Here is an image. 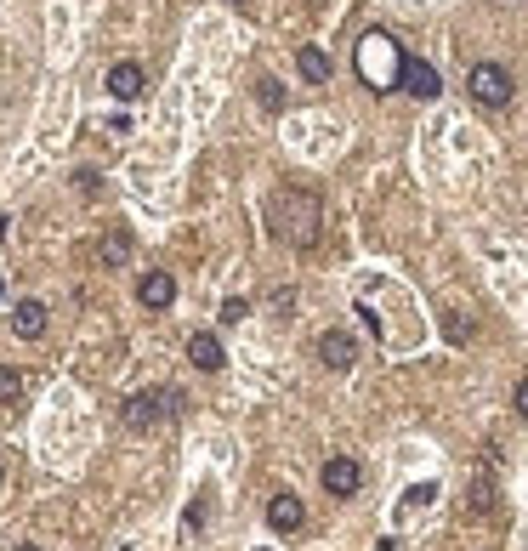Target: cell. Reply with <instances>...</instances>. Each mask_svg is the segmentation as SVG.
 Wrapping results in <instances>:
<instances>
[{"label": "cell", "instance_id": "obj_1", "mask_svg": "<svg viewBox=\"0 0 528 551\" xmlns=\"http://www.w3.org/2000/svg\"><path fill=\"white\" fill-rule=\"evenodd\" d=\"M262 216H267V233L290 250H313L318 233H324V199H318L313 188H296V182L273 188Z\"/></svg>", "mask_w": 528, "mask_h": 551}, {"label": "cell", "instance_id": "obj_2", "mask_svg": "<svg viewBox=\"0 0 528 551\" xmlns=\"http://www.w3.org/2000/svg\"><path fill=\"white\" fill-rule=\"evenodd\" d=\"M176 409H182V392L142 387V392L125 398V427L131 432H154V427H165V421H176Z\"/></svg>", "mask_w": 528, "mask_h": 551}, {"label": "cell", "instance_id": "obj_3", "mask_svg": "<svg viewBox=\"0 0 528 551\" xmlns=\"http://www.w3.org/2000/svg\"><path fill=\"white\" fill-rule=\"evenodd\" d=\"M398 46H392L387 35H364V46H358V74L370 80V91H392L398 86Z\"/></svg>", "mask_w": 528, "mask_h": 551}, {"label": "cell", "instance_id": "obj_4", "mask_svg": "<svg viewBox=\"0 0 528 551\" xmlns=\"http://www.w3.org/2000/svg\"><path fill=\"white\" fill-rule=\"evenodd\" d=\"M466 91H472V103H483V108H506L511 103V74L500 69V63H472Z\"/></svg>", "mask_w": 528, "mask_h": 551}, {"label": "cell", "instance_id": "obj_5", "mask_svg": "<svg viewBox=\"0 0 528 551\" xmlns=\"http://www.w3.org/2000/svg\"><path fill=\"white\" fill-rule=\"evenodd\" d=\"M398 86H404L415 103H432V97L443 91V80H438V69H432L426 57H409L404 52V57H398Z\"/></svg>", "mask_w": 528, "mask_h": 551}, {"label": "cell", "instance_id": "obj_6", "mask_svg": "<svg viewBox=\"0 0 528 551\" xmlns=\"http://www.w3.org/2000/svg\"><path fill=\"white\" fill-rule=\"evenodd\" d=\"M318 478H324V489H330L335 500H347V495H358V483H364V466L352 461V455H330Z\"/></svg>", "mask_w": 528, "mask_h": 551}, {"label": "cell", "instance_id": "obj_7", "mask_svg": "<svg viewBox=\"0 0 528 551\" xmlns=\"http://www.w3.org/2000/svg\"><path fill=\"white\" fill-rule=\"evenodd\" d=\"M318 364H324V370H352V364H358V341L347 336V330H324V336H318Z\"/></svg>", "mask_w": 528, "mask_h": 551}, {"label": "cell", "instance_id": "obj_8", "mask_svg": "<svg viewBox=\"0 0 528 551\" xmlns=\"http://www.w3.org/2000/svg\"><path fill=\"white\" fill-rule=\"evenodd\" d=\"M103 86H108V97H114V103H137L142 91H148V74H142V63H114Z\"/></svg>", "mask_w": 528, "mask_h": 551}, {"label": "cell", "instance_id": "obj_9", "mask_svg": "<svg viewBox=\"0 0 528 551\" xmlns=\"http://www.w3.org/2000/svg\"><path fill=\"white\" fill-rule=\"evenodd\" d=\"M137 302L148 307V313H159V307L176 302V279L165 273V267H154V273H142L137 279Z\"/></svg>", "mask_w": 528, "mask_h": 551}, {"label": "cell", "instance_id": "obj_10", "mask_svg": "<svg viewBox=\"0 0 528 551\" xmlns=\"http://www.w3.org/2000/svg\"><path fill=\"white\" fill-rule=\"evenodd\" d=\"M307 523V506L296 495H267V529L273 534H296Z\"/></svg>", "mask_w": 528, "mask_h": 551}, {"label": "cell", "instance_id": "obj_11", "mask_svg": "<svg viewBox=\"0 0 528 551\" xmlns=\"http://www.w3.org/2000/svg\"><path fill=\"white\" fill-rule=\"evenodd\" d=\"M188 358H194V370H205V375H216L228 364V353H222V341H216L211 330H194V336H188Z\"/></svg>", "mask_w": 528, "mask_h": 551}, {"label": "cell", "instance_id": "obj_12", "mask_svg": "<svg viewBox=\"0 0 528 551\" xmlns=\"http://www.w3.org/2000/svg\"><path fill=\"white\" fill-rule=\"evenodd\" d=\"M12 336H18V341H40V336H46V302H18V307H12Z\"/></svg>", "mask_w": 528, "mask_h": 551}, {"label": "cell", "instance_id": "obj_13", "mask_svg": "<svg viewBox=\"0 0 528 551\" xmlns=\"http://www.w3.org/2000/svg\"><path fill=\"white\" fill-rule=\"evenodd\" d=\"M97 256H103V267H125V262H131V233H125V228H108L103 245H97Z\"/></svg>", "mask_w": 528, "mask_h": 551}, {"label": "cell", "instance_id": "obj_14", "mask_svg": "<svg viewBox=\"0 0 528 551\" xmlns=\"http://www.w3.org/2000/svg\"><path fill=\"white\" fill-rule=\"evenodd\" d=\"M296 69L307 74L313 86H324V80H330V57L318 52V46H301V52H296Z\"/></svg>", "mask_w": 528, "mask_h": 551}, {"label": "cell", "instance_id": "obj_15", "mask_svg": "<svg viewBox=\"0 0 528 551\" xmlns=\"http://www.w3.org/2000/svg\"><path fill=\"white\" fill-rule=\"evenodd\" d=\"M256 103H262L267 114H279V108H284V86L273 80V74H262V80H256Z\"/></svg>", "mask_w": 528, "mask_h": 551}, {"label": "cell", "instance_id": "obj_16", "mask_svg": "<svg viewBox=\"0 0 528 551\" xmlns=\"http://www.w3.org/2000/svg\"><path fill=\"white\" fill-rule=\"evenodd\" d=\"M18 398H23V370L0 364V404H18Z\"/></svg>", "mask_w": 528, "mask_h": 551}, {"label": "cell", "instance_id": "obj_17", "mask_svg": "<svg viewBox=\"0 0 528 551\" xmlns=\"http://www.w3.org/2000/svg\"><path fill=\"white\" fill-rule=\"evenodd\" d=\"M443 336L455 341V347H460V341H472V319H460V313H449V319H443Z\"/></svg>", "mask_w": 528, "mask_h": 551}, {"label": "cell", "instance_id": "obj_18", "mask_svg": "<svg viewBox=\"0 0 528 551\" xmlns=\"http://www.w3.org/2000/svg\"><path fill=\"white\" fill-rule=\"evenodd\" d=\"M239 319H250V302L245 296H228V302H222V324H239Z\"/></svg>", "mask_w": 528, "mask_h": 551}, {"label": "cell", "instance_id": "obj_19", "mask_svg": "<svg viewBox=\"0 0 528 551\" xmlns=\"http://www.w3.org/2000/svg\"><path fill=\"white\" fill-rule=\"evenodd\" d=\"M97 188H103V182H97V171H74V194H97Z\"/></svg>", "mask_w": 528, "mask_h": 551}, {"label": "cell", "instance_id": "obj_20", "mask_svg": "<svg viewBox=\"0 0 528 551\" xmlns=\"http://www.w3.org/2000/svg\"><path fill=\"white\" fill-rule=\"evenodd\" d=\"M511 404H517V415H523V421H528V375H523V381H517V392H511Z\"/></svg>", "mask_w": 528, "mask_h": 551}, {"label": "cell", "instance_id": "obj_21", "mask_svg": "<svg viewBox=\"0 0 528 551\" xmlns=\"http://www.w3.org/2000/svg\"><path fill=\"white\" fill-rule=\"evenodd\" d=\"M273 307H279V319H290V307H296V290H279V296H273Z\"/></svg>", "mask_w": 528, "mask_h": 551}, {"label": "cell", "instance_id": "obj_22", "mask_svg": "<svg viewBox=\"0 0 528 551\" xmlns=\"http://www.w3.org/2000/svg\"><path fill=\"white\" fill-rule=\"evenodd\" d=\"M12 551H40V546H35V540H23V546H12Z\"/></svg>", "mask_w": 528, "mask_h": 551}, {"label": "cell", "instance_id": "obj_23", "mask_svg": "<svg viewBox=\"0 0 528 551\" xmlns=\"http://www.w3.org/2000/svg\"><path fill=\"white\" fill-rule=\"evenodd\" d=\"M0 489H6V461H0Z\"/></svg>", "mask_w": 528, "mask_h": 551}, {"label": "cell", "instance_id": "obj_24", "mask_svg": "<svg viewBox=\"0 0 528 551\" xmlns=\"http://www.w3.org/2000/svg\"><path fill=\"white\" fill-rule=\"evenodd\" d=\"M228 6H250V0H228Z\"/></svg>", "mask_w": 528, "mask_h": 551}]
</instances>
